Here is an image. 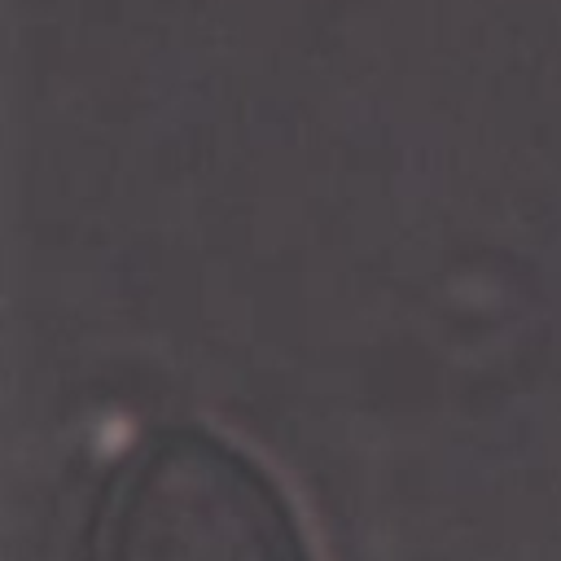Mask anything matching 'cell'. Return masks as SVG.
Masks as SVG:
<instances>
[{"instance_id": "1", "label": "cell", "mask_w": 561, "mask_h": 561, "mask_svg": "<svg viewBox=\"0 0 561 561\" xmlns=\"http://www.w3.org/2000/svg\"><path fill=\"white\" fill-rule=\"evenodd\" d=\"M88 561H307V552L254 460L180 430L145 443L110 478Z\"/></svg>"}]
</instances>
